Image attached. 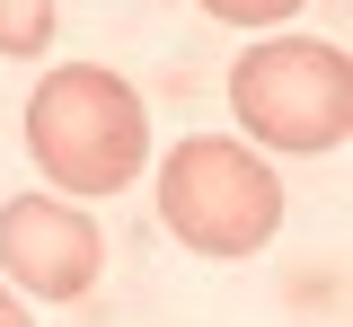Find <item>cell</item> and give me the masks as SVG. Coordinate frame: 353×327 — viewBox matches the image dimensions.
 <instances>
[{"label": "cell", "instance_id": "cell-3", "mask_svg": "<svg viewBox=\"0 0 353 327\" xmlns=\"http://www.w3.org/2000/svg\"><path fill=\"white\" fill-rule=\"evenodd\" d=\"M230 115L265 150H336L353 133V62H345V45H318V36L248 45L239 71H230Z\"/></svg>", "mask_w": 353, "mask_h": 327}, {"label": "cell", "instance_id": "cell-1", "mask_svg": "<svg viewBox=\"0 0 353 327\" xmlns=\"http://www.w3.org/2000/svg\"><path fill=\"white\" fill-rule=\"evenodd\" d=\"M27 159L62 195H124L150 159V115L106 62H62L27 97Z\"/></svg>", "mask_w": 353, "mask_h": 327}, {"label": "cell", "instance_id": "cell-4", "mask_svg": "<svg viewBox=\"0 0 353 327\" xmlns=\"http://www.w3.org/2000/svg\"><path fill=\"white\" fill-rule=\"evenodd\" d=\"M106 266V239L88 221L80 204H62V195H18V204H0V275L18 283V292H36V301H80L88 283Z\"/></svg>", "mask_w": 353, "mask_h": 327}, {"label": "cell", "instance_id": "cell-7", "mask_svg": "<svg viewBox=\"0 0 353 327\" xmlns=\"http://www.w3.org/2000/svg\"><path fill=\"white\" fill-rule=\"evenodd\" d=\"M0 327H36V319H27V301H18V292H0Z\"/></svg>", "mask_w": 353, "mask_h": 327}, {"label": "cell", "instance_id": "cell-6", "mask_svg": "<svg viewBox=\"0 0 353 327\" xmlns=\"http://www.w3.org/2000/svg\"><path fill=\"white\" fill-rule=\"evenodd\" d=\"M194 9H212L221 27H283L301 0H194Z\"/></svg>", "mask_w": 353, "mask_h": 327}, {"label": "cell", "instance_id": "cell-5", "mask_svg": "<svg viewBox=\"0 0 353 327\" xmlns=\"http://www.w3.org/2000/svg\"><path fill=\"white\" fill-rule=\"evenodd\" d=\"M53 45V0H0V53H36Z\"/></svg>", "mask_w": 353, "mask_h": 327}, {"label": "cell", "instance_id": "cell-2", "mask_svg": "<svg viewBox=\"0 0 353 327\" xmlns=\"http://www.w3.org/2000/svg\"><path fill=\"white\" fill-rule=\"evenodd\" d=\"M159 221L194 257H256L283 230V177L230 133H185L159 159Z\"/></svg>", "mask_w": 353, "mask_h": 327}]
</instances>
